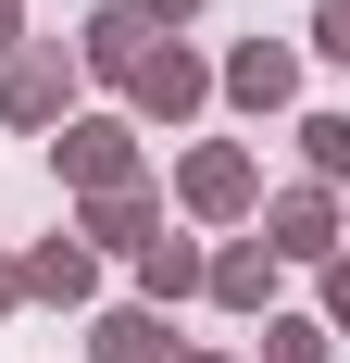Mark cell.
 I'll use <instances>...</instances> for the list:
<instances>
[{
  "label": "cell",
  "instance_id": "2",
  "mask_svg": "<svg viewBox=\"0 0 350 363\" xmlns=\"http://www.w3.org/2000/svg\"><path fill=\"white\" fill-rule=\"evenodd\" d=\"M188 213H250V201H263V176H250V150H188Z\"/></svg>",
  "mask_w": 350,
  "mask_h": 363
},
{
  "label": "cell",
  "instance_id": "18",
  "mask_svg": "<svg viewBox=\"0 0 350 363\" xmlns=\"http://www.w3.org/2000/svg\"><path fill=\"white\" fill-rule=\"evenodd\" d=\"M13 301H26V276H13V263H0V313H13Z\"/></svg>",
  "mask_w": 350,
  "mask_h": 363
},
{
  "label": "cell",
  "instance_id": "11",
  "mask_svg": "<svg viewBox=\"0 0 350 363\" xmlns=\"http://www.w3.org/2000/svg\"><path fill=\"white\" fill-rule=\"evenodd\" d=\"M26 289H38V301H88V251H75V238H50V251L26 263Z\"/></svg>",
  "mask_w": 350,
  "mask_h": 363
},
{
  "label": "cell",
  "instance_id": "7",
  "mask_svg": "<svg viewBox=\"0 0 350 363\" xmlns=\"http://www.w3.org/2000/svg\"><path fill=\"white\" fill-rule=\"evenodd\" d=\"M288 88H300V63H288V50H263V38H250L238 63H225V101H250V113H276Z\"/></svg>",
  "mask_w": 350,
  "mask_h": 363
},
{
  "label": "cell",
  "instance_id": "12",
  "mask_svg": "<svg viewBox=\"0 0 350 363\" xmlns=\"http://www.w3.org/2000/svg\"><path fill=\"white\" fill-rule=\"evenodd\" d=\"M201 289H225V301H263V289H276V263H263V251H225Z\"/></svg>",
  "mask_w": 350,
  "mask_h": 363
},
{
  "label": "cell",
  "instance_id": "19",
  "mask_svg": "<svg viewBox=\"0 0 350 363\" xmlns=\"http://www.w3.org/2000/svg\"><path fill=\"white\" fill-rule=\"evenodd\" d=\"M0 63H13V0H0Z\"/></svg>",
  "mask_w": 350,
  "mask_h": 363
},
{
  "label": "cell",
  "instance_id": "3",
  "mask_svg": "<svg viewBox=\"0 0 350 363\" xmlns=\"http://www.w3.org/2000/svg\"><path fill=\"white\" fill-rule=\"evenodd\" d=\"M125 88H138V113H163V125H175V113H201V88H213V75L163 38V50H138V75H125Z\"/></svg>",
  "mask_w": 350,
  "mask_h": 363
},
{
  "label": "cell",
  "instance_id": "6",
  "mask_svg": "<svg viewBox=\"0 0 350 363\" xmlns=\"http://www.w3.org/2000/svg\"><path fill=\"white\" fill-rule=\"evenodd\" d=\"M88 238L150 251V238H163V201H150V188H88Z\"/></svg>",
  "mask_w": 350,
  "mask_h": 363
},
{
  "label": "cell",
  "instance_id": "20",
  "mask_svg": "<svg viewBox=\"0 0 350 363\" xmlns=\"http://www.w3.org/2000/svg\"><path fill=\"white\" fill-rule=\"evenodd\" d=\"M188 363H213V351H188Z\"/></svg>",
  "mask_w": 350,
  "mask_h": 363
},
{
  "label": "cell",
  "instance_id": "17",
  "mask_svg": "<svg viewBox=\"0 0 350 363\" xmlns=\"http://www.w3.org/2000/svg\"><path fill=\"white\" fill-rule=\"evenodd\" d=\"M125 13H138V26H150V13H163V26H175V13H188V0H125Z\"/></svg>",
  "mask_w": 350,
  "mask_h": 363
},
{
  "label": "cell",
  "instance_id": "13",
  "mask_svg": "<svg viewBox=\"0 0 350 363\" xmlns=\"http://www.w3.org/2000/svg\"><path fill=\"white\" fill-rule=\"evenodd\" d=\"M300 150H313V176H350V113H313V125H300Z\"/></svg>",
  "mask_w": 350,
  "mask_h": 363
},
{
  "label": "cell",
  "instance_id": "8",
  "mask_svg": "<svg viewBox=\"0 0 350 363\" xmlns=\"http://www.w3.org/2000/svg\"><path fill=\"white\" fill-rule=\"evenodd\" d=\"M88 351H101V363H175V338H163V313H101Z\"/></svg>",
  "mask_w": 350,
  "mask_h": 363
},
{
  "label": "cell",
  "instance_id": "1",
  "mask_svg": "<svg viewBox=\"0 0 350 363\" xmlns=\"http://www.w3.org/2000/svg\"><path fill=\"white\" fill-rule=\"evenodd\" d=\"M63 101H75L63 50H13V63H0V113H13V125H63Z\"/></svg>",
  "mask_w": 350,
  "mask_h": 363
},
{
  "label": "cell",
  "instance_id": "5",
  "mask_svg": "<svg viewBox=\"0 0 350 363\" xmlns=\"http://www.w3.org/2000/svg\"><path fill=\"white\" fill-rule=\"evenodd\" d=\"M63 176L75 188H138V138H125V125H75V138H63Z\"/></svg>",
  "mask_w": 350,
  "mask_h": 363
},
{
  "label": "cell",
  "instance_id": "14",
  "mask_svg": "<svg viewBox=\"0 0 350 363\" xmlns=\"http://www.w3.org/2000/svg\"><path fill=\"white\" fill-rule=\"evenodd\" d=\"M263 363H325V338L313 326H263Z\"/></svg>",
  "mask_w": 350,
  "mask_h": 363
},
{
  "label": "cell",
  "instance_id": "10",
  "mask_svg": "<svg viewBox=\"0 0 350 363\" xmlns=\"http://www.w3.org/2000/svg\"><path fill=\"white\" fill-rule=\"evenodd\" d=\"M138 276H150V301H175V289H201L213 263L188 251V238H150V251H138Z\"/></svg>",
  "mask_w": 350,
  "mask_h": 363
},
{
  "label": "cell",
  "instance_id": "4",
  "mask_svg": "<svg viewBox=\"0 0 350 363\" xmlns=\"http://www.w3.org/2000/svg\"><path fill=\"white\" fill-rule=\"evenodd\" d=\"M263 251L325 263V251H338V201H325V188H288V201H276V238H263Z\"/></svg>",
  "mask_w": 350,
  "mask_h": 363
},
{
  "label": "cell",
  "instance_id": "16",
  "mask_svg": "<svg viewBox=\"0 0 350 363\" xmlns=\"http://www.w3.org/2000/svg\"><path fill=\"white\" fill-rule=\"evenodd\" d=\"M325 313H338V326H350V263H325Z\"/></svg>",
  "mask_w": 350,
  "mask_h": 363
},
{
  "label": "cell",
  "instance_id": "15",
  "mask_svg": "<svg viewBox=\"0 0 350 363\" xmlns=\"http://www.w3.org/2000/svg\"><path fill=\"white\" fill-rule=\"evenodd\" d=\"M313 50H325V63H350V0H325V13H313Z\"/></svg>",
  "mask_w": 350,
  "mask_h": 363
},
{
  "label": "cell",
  "instance_id": "9",
  "mask_svg": "<svg viewBox=\"0 0 350 363\" xmlns=\"http://www.w3.org/2000/svg\"><path fill=\"white\" fill-rule=\"evenodd\" d=\"M138 50H150L138 13H101V26H88V63H101V75H138Z\"/></svg>",
  "mask_w": 350,
  "mask_h": 363
}]
</instances>
